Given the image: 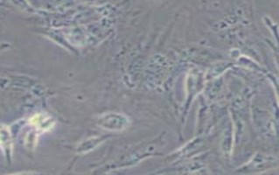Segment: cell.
<instances>
[{"mask_svg": "<svg viewBox=\"0 0 279 175\" xmlns=\"http://www.w3.org/2000/svg\"><path fill=\"white\" fill-rule=\"evenodd\" d=\"M32 124L36 126V127L40 128L43 130H47L53 127V123H52V118L44 116V115H38L35 116L32 118Z\"/></svg>", "mask_w": 279, "mask_h": 175, "instance_id": "obj_1", "label": "cell"}]
</instances>
